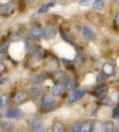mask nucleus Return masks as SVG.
<instances>
[{
  "instance_id": "obj_36",
  "label": "nucleus",
  "mask_w": 119,
  "mask_h": 132,
  "mask_svg": "<svg viewBox=\"0 0 119 132\" xmlns=\"http://www.w3.org/2000/svg\"><path fill=\"white\" fill-rule=\"evenodd\" d=\"M26 1H28V2H31V1H33V0H26Z\"/></svg>"
},
{
  "instance_id": "obj_31",
  "label": "nucleus",
  "mask_w": 119,
  "mask_h": 132,
  "mask_svg": "<svg viewBox=\"0 0 119 132\" xmlns=\"http://www.w3.org/2000/svg\"><path fill=\"white\" fill-rule=\"evenodd\" d=\"M20 39V35L18 33H14L12 36H11V40L12 41H18Z\"/></svg>"
},
{
  "instance_id": "obj_25",
  "label": "nucleus",
  "mask_w": 119,
  "mask_h": 132,
  "mask_svg": "<svg viewBox=\"0 0 119 132\" xmlns=\"http://www.w3.org/2000/svg\"><path fill=\"white\" fill-rule=\"evenodd\" d=\"M81 130V123L79 121H76L72 127V131L73 132H79Z\"/></svg>"
},
{
  "instance_id": "obj_12",
  "label": "nucleus",
  "mask_w": 119,
  "mask_h": 132,
  "mask_svg": "<svg viewBox=\"0 0 119 132\" xmlns=\"http://www.w3.org/2000/svg\"><path fill=\"white\" fill-rule=\"evenodd\" d=\"M27 99V94L24 92H19V93H16L15 97H14V100L17 104H20L22 102H24L25 100Z\"/></svg>"
},
{
  "instance_id": "obj_14",
  "label": "nucleus",
  "mask_w": 119,
  "mask_h": 132,
  "mask_svg": "<svg viewBox=\"0 0 119 132\" xmlns=\"http://www.w3.org/2000/svg\"><path fill=\"white\" fill-rule=\"evenodd\" d=\"M56 5V2H49L48 4H45V5H43V6L40 8L39 10H38V12L35 14V15H40V14H43V13H46L49 11V9L51 8V7H54Z\"/></svg>"
},
{
  "instance_id": "obj_30",
  "label": "nucleus",
  "mask_w": 119,
  "mask_h": 132,
  "mask_svg": "<svg viewBox=\"0 0 119 132\" xmlns=\"http://www.w3.org/2000/svg\"><path fill=\"white\" fill-rule=\"evenodd\" d=\"M61 34H62V37H63V39L65 40V41H66V43H69V44H71V45H73V41H72V40L70 39L69 37H66V34L64 33L63 31H61Z\"/></svg>"
},
{
  "instance_id": "obj_5",
  "label": "nucleus",
  "mask_w": 119,
  "mask_h": 132,
  "mask_svg": "<svg viewBox=\"0 0 119 132\" xmlns=\"http://www.w3.org/2000/svg\"><path fill=\"white\" fill-rule=\"evenodd\" d=\"M0 10H1V14L2 15L8 16V15H11L15 11V6H14V4L12 2H6V3L1 5Z\"/></svg>"
},
{
  "instance_id": "obj_35",
  "label": "nucleus",
  "mask_w": 119,
  "mask_h": 132,
  "mask_svg": "<svg viewBox=\"0 0 119 132\" xmlns=\"http://www.w3.org/2000/svg\"><path fill=\"white\" fill-rule=\"evenodd\" d=\"M116 22H117V24L119 25V14L116 16Z\"/></svg>"
},
{
  "instance_id": "obj_11",
  "label": "nucleus",
  "mask_w": 119,
  "mask_h": 132,
  "mask_svg": "<svg viewBox=\"0 0 119 132\" xmlns=\"http://www.w3.org/2000/svg\"><path fill=\"white\" fill-rule=\"evenodd\" d=\"M47 78H48V73H40L34 75L31 78V80L33 82H41V81H44Z\"/></svg>"
},
{
  "instance_id": "obj_9",
  "label": "nucleus",
  "mask_w": 119,
  "mask_h": 132,
  "mask_svg": "<svg viewBox=\"0 0 119 132\" xmlns=\"http://www.w3.org/2000/svg\"><path fill=\"white\" fill-rule=\"evenodd\" d=\"M61 82L64 85L65 89H66V90H73V89L75 88V81H74L73 79H69V78H66V79H65L64 80H62Z\"/></svg>"
},
{
  "instance_id": "obj_32",
  "label": "nucleus",
  "mask_w": 119,
  "mask_h": 132,
  "mask_svg": "<svg viewBox=\"0 0 119 132\" xmlns=\"http://www.w3.org/2000/svg\"><path fill=\"white\" fill-rule=\"evenodd\" d=\"M63 63H64L66 66H73L72 62H70V61H66V59H63Z\"/></svg>"
},
{
  "instance_id": "obj_33",
  "label": "nucleus",
  "mask_w": 119,
  "mask_h": 132,
  "mask_svg": "<svg viewBox=\"0 0 119 132\" xmlns=\"http://www.w3.org/2000/svg\"><path fill=\"white\" fill-rule=\"evenodd\" d=\"M0 67H1V70H0V72H1V73H3V70H5V66H4V65H3L2 63H1Z\"/></svg>"
},
{
  "instance_id": "obj_34",
  "label": "nucleus",
  "mask_w": 119,
  "mask_h": 132,
  "mask_svg": "<svg viewBox=\"0 0 119 132\" xmlns=\"http://www.w3.org/2000/svg\"><path fill=\"white\" fill-rule=\"evenodd\" d=\"M115 131L119 132V122L117 123V125H116V127H115Z\"/></svg>"
},
{
  "instance_id": "obj_16",
  "label": "nucleus",
  "mask_w": 119,
  "mask_h": 132,
  "mask_svg": "<svg viewBox=\"0 0 119 132\" xmlns=\"http://www.w3.org/2000/svg\"><path fill=\"white\" fill-rule=\"evenodd\" d=\"M43 54H44V50L41 47H37V48H34V50L32 51V57L34 60H40L42 58Z\"/></svg>"
},
{
  "instance_id": "obj_37",
  "label": "nucleus",
  "mask_w": 119,
  "mask_h": 132,
  "mask_svg": "<svg viewBox=\"0 0 119 132\" xmlns=\"http://www.w3.org/2000/svg\"><path fill=\"white\" fill-rule=\"evenodd\" d=\"M117 3H118V4H119V0H117Z\"/></svg>"
},
{
  "instance_id": "obj_24",
  "label": "nucleus",
  "mask_w": 119,
  "mask_h": 132,
  "mask_svg": "<svg viewBox=\"0 0 119 132\" xmlns=\"http://www.w3.org/2000/svg\"><path fill=\"white\" fill-rule=\"evenodd\" d=\"M102 103L104 104V105H107V106H112L113 105V100L111 97H109V96H105L103 100H102Z\"/></svg>"
},
{
  "instance_id": "obj_6",
  "label": "nucleus",
  "mask_w": 119,
  "mask_h": 132,
  "mask_svg": "<svg viewBox=\"0 0 119 132\" xmlns=\"http://www.w3.org/2000/svg\"><path fill=\"white\" fill-rule=\"evenodd\" d=\"M64 90H65V86H64V85L60 81L59 84H56V85L52 87L51 93H52L53 96H61V95L63 94V93H64Z\"/></svg>"
},
{
  "instance_id": "obj_1",
  "label": "nucleus",
  "mask_w": 119,
  "mask_h": 132,
  "mask_svg": "<svg viewBox=\"0 0 119 132\" xmlns=\"http://www.w3.org/2000/svg\"><path fill=\"white\" fill-rule=\"evenodd\" d=\"M41 106H42V109L44 111H50L56 106V100L52 98L51 96H46L42 100Z\"/></svg>"
},
{
  "instance_id": "obj_8",
  "label": "nucleus",
  "mask_w": 119,
  "mask_h": 132,
  "mask_svg": "<svg viewBox=\"0 0 119 132\" xmlns=\"http://www.w3.org/2000/svg\"><path fill=\"white\" fill-rule=\"evenodd\" d=\"M5 116L7 118H20L23 116V111L19 108H13V109H10L9 111H7Z\"/></svg>"
},
{
  "instance_id": "obj_28",
  "label": "nucleus",
  "mask_w": 119,
  "mask_h": 132,
  "mask_svg": "<svg viewBox=\"0 0 119 132\" xmlns=\"http://www.w3.org/2000/svg\"><path fill=\"white\" fill-rule=\"evenodd\" d=\"M112 117L114 119L119 118V105H117L114 109H113V113H112Z\"/></svg>"
},
{
  "instance_id": "obj_27",
  "label": "nucleus",
  "mask_w": 119,
  "mask_h": 132,
  "mask_svg": "<svg viewBox=\"0 0 119 132\" xmlns=\"http://www.w3.org/2000/svg\"><path fill=\"white\" fill-rule=\"evenodd\" d=\"M108 77H109V75H107V73H105L104 72H103V73H98L97 79H98V80H105Z\"/></svg>"
},
{
  "instance_id": "obj_23",
  "label": "nucleus",
  "mask_w": 119,
  "mask_h": 132,
  "mask_svg": "<svg viewBox=\"0 0 119 132\" xmlns=\"http://www.w3.org/2000/svg\"><path fill=\"white\" fill-rule=\"evenodd\" d=\"M8 101H9V98L6 94H2L1 97H0V106L1 107H5V106L8 104Z\"/></svg>"
},
{
  "instance_id": "obj_15",
  "label": "nucleus",
  "mask_w": 119,
  "mask_h": 132,
  "mask_svg": "<svg viewBox=\"0 0 119 132\" xmlns=\"http://www.w3.org/2000/svg\"><path fill=\"white\" fill-rule=\"evenodd\" d=\"M94 126L91 121H84L83 123H81V132H90L93 130Z\"/></svg>"
},
{
  "instance_id": "obj_18",
  "label": "nucleus",
  "mask_w": 119,
  "mask_h": 132,
  "mask_svg": "<svg viewBox=\"0 0 119 132\" xmlns=\"http://www.w3.org/2000/svg\"><path fill=\"white\" fill-rule=\"evenodd\" d=\"M31 35L34 38H40L43 36V29H40L39 27H33L31 29Z\"/></svg>"
},
{
  "instance_id": "obj_19",
  "label": "nucleus",
  "mask_w": 119,
  "mask_h": 132,
  "mask_svg": "<svg viewBox=\"0 0 119 132\" xmlns=\"http://www.w3.org/2000/svg\"><path fill=\"white\" fill-rule=\"evenodd\" d=\"M102 69H103V72L105 73H107V75H109V76L111 73H113V72H114V67L110 63H105L103 65V67H102Z\"/></svg>"
},
{
  "instance_id": "obj_29",
  "label": "nucleus",
  "mask_w": 119,
  "mask_h": 132,
  "mask_svg": "<svg viewBox=\"0 0 119 132\" xmlns=\"http://www.w3.org/2000/svg\"><path fill=\"white\" fill-rule=\"evenodd\" d=\"M79 3V5H80V6L86 7V6H89V5H90L91 1H90V0H80Z\"/></svg>"
},
{
  "instance_id": "obj_20",
  "label": "nucleus",
  "mask_w": 119,
  "mask_h": 132,
  "mask_svg": "<svg viewBox=\"0 0 119 132\" xmlns=\"http://www.w3.org/2000/svg\"><path fill=\"white\" fill-rule=\"evenodd\" d=\"M92 7L95 10H101L104 7V1L103 0H95L92 3Z\"/></svg>"
},
{
  "instance_id": "obj_22",
  "label": "nucleus",
  "mask_w": 119,
  "mask_h": 132,
  "mask_svg": "<svg viewBox=\"0 0 119 132\" xmlns=\"http://www.w3.org/2000/svg\"><path fill=\"white\" fill-rule=\"evenodd\" d=\"M75 61H76V63H79V65L83 64V63H84V62L86 61V55H84L83 53H81V52H79V53H78V55H76V57H75Z\"/></svg>"
},
{
  "instance_id": "obj_13",
  "label": "nucleus",
  "mask_w": 119,
  "mask_h": 132,
  "mask_svg": "<svg viewBox=\"0 0 119 132\" xmlns=\"http://www.w3.org/2000/svg\"><path fill=\"white\" fill-rule=\"evenodd\" d=\"M100 129H101V131L104 132H112L114 131V125H113L112 122L107 121V122H104L100 125Z\"/></svg>"
},
{
  "instance_id": "obj_2",
  "label": "nucleus",
  "mask_w": 119,
  "mask_h": 132,
  "mask_svg": "<svg viewBox=\"0 0 119 132\" xmlns=\"http://www.w3.org/2000/svg\"><path fill=\"white\" fill-rule=\"evenodd\" d=\"M86 89H81V88L73 90V94L67 98V104H72V103H73V102L78 101L79 99H80L82 96L86 95Z\"/></svg>"
},
{
  "instance_id": "obj_26",
  "label": "nucleus",
  "mask_w": 119,
  "mask_h": 132,
  "mask_svg": "<svg viewBox=\"0 0 119 132\" xmlns=\"http://www.w3.org/2000/svg\"><path fill=\"white\" fill-rule=\"evenodd\" d=\"M25 46H26V50L29 52H32L34 49L32 48V44H31V41L28 39L25 41Z\"/></svg>"
},
{
  "instance_id": "obj_17",
  "label": "nucleus",
  "mask_w": 119,
  "mask_h": 132,
  "mask_svg": "<svg viewBox=\"0 0 119 132\" xmlns=\"http://www.w3.org/2000/svg\"><path fill=\"white\" fill-rule=\"evenodd\" d=\"M12 128H13V124L11 122H7V121L1 122V125H0L1 131H11Z\"/></svg>"
},
{
  "instance_id": "obj_3",
  "label": "nucleus",
  "mask_w": 119,
  "mask_h": 132,
  "mask_svg": "<svg viewBox=\"0 0 119 132\" xmlns=\"http://www.w3.org/2000/svg\"><path fill=\"white\" fill-rule=\"evenodd\" d=\"M43 92H44V88L41 85H35L31 87V90H30V95L33 99H39L42 97L43 95Z\"/></svg>"
},
{
  "instance_id": "obj_4",
  "label": "nucleus",
  "mask_w": 119,
  "mask_h": 132,
  "mask_svg": "<svg viewBox=\"0 0 119 132\" xmlns=\"http://www.w3.org/2000/svg\"><path fill=\"white\" fill-rule=\"evenodd\" d=\"M57 35V30L53 26H46L43 29V37L47 40L54 39Z\"/></svg>"
},
{
  "instance_id": "obj_10",
  "label": "nucleus",
  "mask_w": 119,
  "mask_h": 132,
  "mask_svg": "<svg viewBox=\"0 0 119 132\" xmlns=\"http://www.w3.org/2000/svg\"><path fill=\"white\" fill-rule=\"evenodd\" d=\"M82 35H83V37H84L86 40H94L95 39L94 32H93L89 27H87V26L82 28Z\"/></svg>"
},
{
  "instance_id": "obj_21",
  "label": "nucleus",
  "mask_w": 119,
  "mask_h": 132,
  "mask_svg": "<svg viewBox=\"0 0 119 132\" xmlns=\"http://www.w3.org/2000/svg\"><path fill=\"white\" fill-rule=\"evenodd\" d=\"M53 131L55 132H64L65 131V126L61 122H56L53 125Z\"/></svg>"
},
{
  "instance_id": "obj_7",
  "label": "nucleus",
  "mask_w": 119,
  "mask_h": 132,
  "mask_svg": "<svg viewBox=\"0 0 119 132\" xmlns=\"http://www.w3.org/2000/svg\"><path fill=\"white\" fill-rule=\"evenodd\" d=\"M30 128L32 131H38V132H43L45 131V127L43 125L42 121L41 120H33L31 123H30Z\"/></svg>"
}]
</instances>
